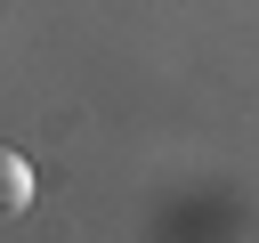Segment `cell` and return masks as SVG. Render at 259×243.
Wrapping results in <instances>:
<instances>
[{"instance_id":"obj_1","label":"cell","mask_w":259,"mask_h":243,"mask_svg":"<svg viewBox=\"0 0 259 243\" xmlns=\"http://www.w3.org/2000/svg\"><path fill=\"white\" fill-rule=\"evenodd\" d=\"M16 211H32V162L16 146H0V219H16Z\"/></svg>"}]
</instances>
